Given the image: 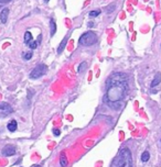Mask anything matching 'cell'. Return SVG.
<instances>
[{
    "label": "cell",
    "mask_w": 161,
    "mask_h": 167,
    "mask_svg": "<svg viewBox=\"0 0 161 167\" xmlns=\"http://www.w3.org/2000/svg\"><path fill=\"white\" fill-rule=\"evenodd\" d=\"M128 89L127 76L124 73H114L107 80V100L110 103L122 101Z\"/></svg>",
    "instance_id": "1"
},
{
    "label": "cell",
    "mask_w": 161,
    "mask_h": 167,
    "mask_svg": "<svg viewBox=\"0 0 161 167\" xmlns=\"http://www.w3.org/2000/svg\"><path fill=\"white\" fill-rule=\"evenodd\" d=\"M117 167H132V158H131V153L128 148L125 147L122 148L119 152V155L117 159L115 161Z\"/></svg>",
    "instance_id": "2"
},
{
    "label": "cell",
    "mask_w": 161,
    "mask_h": 167,
    "mask_svg": "<svg viewBox=\"0 0 161 167\" xmlns=\"http://www.w3.org/2000/svg\"><path fill=\"white\" fill-rule=\"evenodd\" d=\"M97 42V35L93 31H88V32L84 33L83 35L80 38V44L85 45V46H90V45L95 44Z\"/></svg>",
    "instance_id": "3"
},
{
    "label": "cell",
    "mask_w": 161,
    "mask_h": 167,
    "mask_svg": "<svg viewBox=\"0 0 161 167\" xmlns=\"http://www.w3.org/2000/svg\"><path fill=\"white\" fill-rule=\"evenodd\" d=\"M48 71V66L44 64H40L39 66H36L31 73H30V78L31 79H38V78L42 77L43 75Z\"/></svg>",
    "instance_id": "4"
},
{
    "label": "cell",
    "mask_w": 161,
    "mask_h": 167,
    "mask_svg": "<svg viewBox=\"0 0 161 167\" xmlns=\"http://www.w3.org/2000/svg\"><path fill=\"white\" fill-rule=\"evenodd\" d=\"M11 112H12V108L9 103L0 102V118H6Z\"/></svg>",
    "instance_id": "5"
},
{
    "label": "cell",
    "mask_w": 161,
    "mask_h": 167,
    "mask_svg": "<svg viewBox=\"0 0 161 167\" xmlns=\"http://www.w3.org/2000/svg\"><path fill=\"white\" fill-rule=\"evenodd\" d=\"M16 154V147L13 145H7L2 150V155L3 156H12Z\"/></svg>",
    "instance_id": "6"
},
{
    "label": "cell",
    "mask_w": 161,
    "mask_h": 167,
    "mask_svg": "<svg viewBox=\"0 0 161 167\" xmlns=\"http://www.w3.org/2000/svg\"><path fill=\"white\" fill-rule=\"evenodd\" d=\"M8 16H9V9H8V8H5V9L0 12V20H1V23H7Z\"/></svg>",
    "instance_id": "7"
},
{
    "label": "cell",
    "mask_w": 161,
    "mask_h": 167,
    "mask_svg": "<svg viewBox=\"0 0 161 167\" xmlns=\"http://www.w3.org/2000/svg\"><path fill=\"white\" fill-rule=\"evenodd\" d=\"M160 81H161V73H157L155 78H153V80L151 81V87L153 88V87L158 86L159 84H160Z\"/></svg>",
    "instance_id": "8"
},
{
    "label": "cell",
    "mask_w": 161,
    "mask_h": 167,
    "mask_svg": "<svg viewBox=\"0 0 161 167\" xmlns=\"http://www.w3.org/2000/svg\"><path fill=\"white\" fill-rule=\"evenodd\" d=\"M50 33H51V36H53L56 32V24H55V20L51 19L50 20Z\"/></svg>",
    "instance_id": "9"
},
{
    "label": "cell",
    "mask_w": 161,
    "mask_h": 167,
    "mask_svg": "<svg viewBox=\"0 0 161 167\" xmlns=\"http://www.w3.org/2000/svg\"><path fill=\"white\" fill-rule=\"evenodd\" d=\"M18 128V125H17V121L16 120H11L9 123H8V130L10 132H14Z\"/></svg>",
    "instance_id": "10"
},
{
    "label": "cell",
    "mask_w": 161,
    "mask_h": 167,
    "mask_svg": "<svg viewBox=\"0 0 161 167\" xmlns=\"http://www.w3.org/2000/svg\"><path fill=\"white\" fill-rule=\"evenodd\" d=\"M66 43H68V36H66V38H64V39H63V41L60 43V45H58V54H61L62 51H63V50L65 48V45H66Z\"/></svg>",
    "instance_id": "11"
},
{
    "label": "cell",
    "mask_w": 161,
    "mask_h": 167,
    "mask_svg": "<svg viewBox=\"0 0 161 167\" xmlns=\"http://www.w3.org/2000/svg\"><path fill=\"white\" fill-rule=\"evenodd\" d=\"M60 164H61L62 167H65L68 165V158H66V155L64 153H62L61 157H60Z\"/></svg>",
    "instance_id": "12"
},
{
    "label": "cell",
    "mask_w": 161,
    "mask_h": 167,
    "mask_svg": "<svg viewBox=\"0 0 161 167\" xmlns=\"http://www.w3.org/2000/svg\"><path fill=\"white\" fill-rule=\"evenodd\" d=\"M31 41H32V34H31V32L27 31V32L24 33V43H26V44H29Z\"/></svg>",
    "instance_id": "13"
},
{
    "label": "cell",
    "mask_w": 161,
    "mask_h": 167,
    "mask_svg": "<svg viewBox=\"0 0 161 167\" xmlns=\"http://www.w3.org/2000/svg\"><path fill=\"white\" fill-rule=\"evenodd\" d=\"M116 9V3H112V5H109L108 7H106V8H104V10L106 11V13H112L114 12V10Z\"/></svg>",
    "instance_id": "14"
},
{
    "label": "cell",
    "mask_w": 161,
    "mask_h": 167,
    "mask_svg": "<svg viewBox=\"0 0 161 167\" xmlns=\"http://www.w3.org/2000/svg\"><path fill=\"white\" fill-rule=\"evenodd\" d=\"M149 158H150V154H149V152H144L141 155V161L144 162V163H146V162L149 161Z\"/></svg>",
    "instance_id": "15"
},
{
    "label": "cell",
    "mask_w": 161,
    "mask_h": 167,
    "mask_svg": "<svg viewBox=\"0 0 161 167\" xmlns=\"http://www.w3.org/2000/svg\"><path fill=\"white\" fill-rule=\"evenodd\" d=\"M87 68V63L86 62H83V63H80V67H78V73H83L85 69Z\"/></svg>",
    "instance_id": "16"
},
{
    "label": "cell",
    "mask_w": 161,
    "mask_h": 167,
    "mask_svg": "<svg viewBox=\"0 0 161 167\" xmlns=\"http://www.w3.org/2000/svg\"><path fill=\"white\" fill-rule=\"evenodd\" d=\"M99 13H100L99 10H93V11H90V17H92V18H95V17L99 16Z\"/></svg>",
    "instance_id": "17"
},
{
    "label": "cell",
    "mask_w": 161,
    "mask_h": 167,
    "mask_svg": "<svg viewBox=\"0 0 161 167\" xmlns=\"http://www.w3.org/2000/svg\"><path fill=\"white\" fill-rule=\"evenodd\" d=\"M38 45H39V43H38L36 41H31V42L29 43L30 48H32V50H34V48L38 47Z\"/></svg>",
    "instance_id": "18"
},
{
    "label": "cell",
    "mask_w": 161,
    "mask_h": 167,
    "mask_svg": "<svg viewBox=\"0 0 161 167\" xmlns=\"http://www.w3.org/2000/svg\"><path fill=\"white\" fill-rule=\"evenodd\" d=\"M32 52H28V53H26V54H23V57H24V59H31V57H32Z\"/></svg>",
    "instance_id": "19"
},
{
    "label": "cell",
    "mask_w": 161,
    "mask_h": 167,
    "mask_svg": "<svg viewBox=\"0 0 161 167\" xmlns=\"http://www.w3.org/2000/svg\"><path fill=\"white\" fill-rule=\"evenodd\" d=\"M53 133H54L56 136H58V135L61 134V131H60V130H58V129H54V130H53Z\"/></svg>",
    "instance_id": "20"
},
{
    "label": "cell",
    "mask_w": 161,
    "mask_h": 167,
    "mask_svg": "<svg viewBox=\"0 0 161 167\" xmlns=\"http://www.w3.org/2000/svg\"><path fill=\"white\" fill-rule=\"evenodd\" d=\"M11 0H0V3H8L10 2Z\"/></svg>",
    "instance_id": "21"
},
{
    "label": "cell",
    "mask_w": 161,
    "mask_h": 167,
    "mask_svg": "<svg viewBox=\"0 0 161 167\" xmlns=\"http://www.w3.org/2000/svg\"><path fill=\"white\" fill-rule=\"evenodd\" d=\"M94 26V24H93V23H92V22L88 23V26H90V28H92V26Z\"/></svg>",
    "instance_id": "22"
},
{
    "label": "cell",
    "mask_w": 161,
    "mask_h": 167,
    "mask_svg": "<svg viewBox=\"0 0 161 167\" xmlns=\"http://www.w3.org/2000/svg\"><path fill=\"white\" fill-rule=\"evenodd\" d=\"M31 167H41L40 165H33V166H31Z\"/></svg>",
    "instance_id": "23"
},
{
    "label": "cell",
    "mask_w": 161,
    "mask_h": 167,
    "mask_svg": "<svg viewBox=\"0 0 161 167\" xmlns=\"http://www.w3.org/2000/svg\"><path fill=\"white\" fill-rule=\"evenodd\" d=\"M44 1H45V2H48V1H49V0H44Z\"/></svg>",
    "instance_id": "24"
}]
</instances>
